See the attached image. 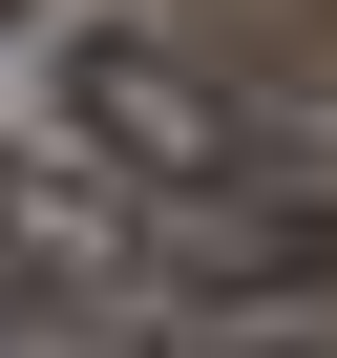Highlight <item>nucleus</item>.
I'll list each match as a JSON object with an SVG mask.
<instances>
[{
  "label": "nucleus",
  "mask_w": 337,
  "mask_h": 358,
  "mask_svg": "<svg viewBox=\"0 0 337 358\" xmlns=\"http://www.w3.org/2000/svg\"><path fill=\"white\" fill-rule=\"evenodd\" d=\"M0 358H127L85 295H43V274H0Z\"/></svg>",
  "instance_id": "2"
},
{
  "label": "nucleus",
  "mask_w": 337,
  "mask_h": 358,
  "mask_svg": "<svg viewBox=\"0 0 337 358\" xmlns=\"http://www.w3.org/2000/svg\"><path fill=\"white\" fill-rule=\"evenodd\" d=\"M64 85V148L106 169V190L168 232V274H232V295H295L337 253V127L274 106L253 64H211L190 22H127V0H85V22L43 43Z\"/></svg>",
  "instance_id": "1"
}]
</instances>
